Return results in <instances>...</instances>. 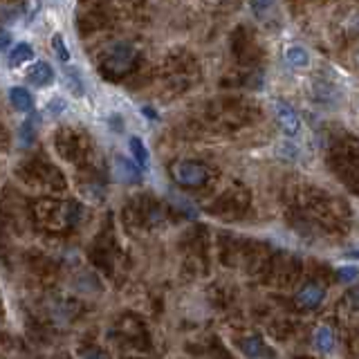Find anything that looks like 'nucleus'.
<instances>
[{"mask_svg":"<svg viewBox=\"0 0 359 359\" xmlns=\"http://www.w3.org/2000/svg\"><path fill=\"white\" fill-rule=\"evenodd\" d=\"M137 59H139V54L130 43H115L113 48L108 50V54L104 57V63H101L104 77L119 79L124 75H128V72L137 66Z\"/></svg>","mask_w":359,"mask_h":359,"instance_id":"f257e3e1","label":"nucleus"},{"mask_svg":"<svg viewBox=\"0 0 359 359\" xmlns=\"http://www.w3.org/2000/svg\"><path fill=\"white\" fill-rule=\"evenodd\" d=\"M171 175H173V182H177L184 188H200L209 182L211 171L206 168L202 162H193V159H184L177 162V164L171 168Z\"/></svg>","mask_w":359,"mask_h":359,"instance_id":"f03ea898","label":"nucleus"},{"mask_svg":"<svg viewBox=\"0 0 359 359\" xmlns=\"http://www.w3.org/2000/svg\"><path fill=\"white\" fill-rule=\"evenodd\" d=\"M272 108H274V119L278 124V128H281L287 137H296V135L301 133V119L294 108L287 101H281V99H276Z\"/></svg>","mask_w":359,"mask_h":359,"instance_id":"7ed1b4c3","label":"nucleus"},{"mask_svg":"<svg viewBox=\"0 0 359 359\" xmlns=\"http://www.w3.org/2000/svg\"><path fill=\"white\" fill-rule=\"evenodd\" d=\"M323 301H326V285H321L317 281L305 283L301 290L294 294L296 308L301 310H317Z\"/></svg>","mask_w":359,"mask_h":359,"instance_id":"20e7f679","label":"nucleus"},{"mask_svg":"<svg viewBox=\"0 0 359 359\" xmlns=\"http://www.w3.org/2000/svg\"><path fill=\"white\" fill-rule=\"evenodd\" d=\"M113 175L117 182H124V184H137L142 180V166L137 162H133L128 157H122L117 155L113 162Z\"/></svg>","mask_w":359,"mask_h":359,"instance_id":"39448f33","label":"nucleus"},{"mask_svg":"<svg viewBox=\"0 0 359 359\" xmlns=\"http://www.w3.org/2000/svg\"><path fill=\"white\" fill-rule=\"evenodd\" d=\"M27 81L34 86V88H45V86H52L54 84V70L50 63L45 61H36L34 66L27 72Z\"/></svg>","mask_w":359,"mask_h":359,"instance_id":"423d86ee","label":"nucleus"},{"mask_svg":"<svg viewBox=\"0 0 359 359\" xmlns=\"http://www.w3.org/2000/svg\"><path fill=\"white\" fill-rule=\"evenodd\" d=\"M240 350H242V355H247V357H274L276 355L274 350L265 344L260 335H251L247 339H242Z\"/></svg>","mask_w":359,"mask_h":359,"instance_id":"0eeeda50","label":"nucleus"},{"mask_svg":"<svg viewBox=\"0 0 359 359\" xmlns=\"http://www.w3.org/2000/svg\"><path fill=\"white\" fill-rule=\"evenodd\" d=\"M9 101H12V106L18 113H32L34 110V97L27 88L14 86L12 90H9Z\"/></svg>","mask_w":359,"mask_h":359,"instance_id":"6e6552de","label":"nucleus"},{"mask_svg":"<svg viewBox=\"0 0 359 359\" xmlns=\"http://www.w3.org/2000/svg\"><path fill=\"white\" fill-rule=\"evenodd\" d=\"M312 344L321 355H330L332 350H335V332H332L330 326H319L317 330H314Z\"/></svg>","mask_w":359,"mask_h":359,"instance_id":"1a4fd4ad","label":"nucleus"},{"mask_svg":"<svg viewBox=\"0 0 359 359\" xmlns=\"http://www.w3.org/2000/svg\"><path fill=\"white\" fill-rule=\"evenodd\" d=\"M285 63L294 70H303L310 66V52L301 48V45H292L285 50Z\"/></svg>","mask_w":359,"mask_h":359,"instance_id":"9d476101","label":"nucleus"},{"mask_svg":"<svg viewBox=\"0 0 359 359\" xmlns=\"http://www.w3.org/2000/svg\"><path fill=\"white\" fill-rule=\"evenodd\" d=\"M36 133H39V117L30 115V117H27V119L21 124V128H18V142H21L23 148L32 146L34 139H36Z\"/></svg>","mask_w":359,"mask_h":359,"instance_id":"9b49d317","label":"nucleus"},{"mask_svg":"<svg viewBox=\"0 0 359 359\" xmlns=\"http://www.w3.org/2000/svg\"><path fill=\"white\" fill-rule=\"evenodd\" d=\"M30 59H34L32 45H27V43H16L14 48L9 50V66H12V68L23 66V63L30 61Z\"/></svg>","mask_w":359,"mask_h":359,"instance_id":"f8f14e48","label":"nucleus"},{"mask_svg":"<svg viewBox=\"0 0 359 359\" xmlns=\"http://www.w3.org/2000/svg\"><path fill=\"white\" fill-rule=\"evenodd\" d=\"M128 146H130V153H133V157L135 162L142 166V168H148L151 164V155H148V148L144 146V142L139 137H130L128 139Z\"/></svg>","mask_w":359,"mask_h":359,"instance_id":"ddd939ff","label":"nucleus"},{"mask_svg":"<svg viewBox=\"0 0 359 359\" xmlns=\"http://www.w3.org/2000/svg\"><path fill=\"white\" fill-rule=\"evenodd\" d=\"M52 50L59 57V61H63V63L70 61V50H68V45H66V41H63L61 34H54L52 36Z\"/></svg>","mask_w":359,"mask_h":359,"instance_id":"4468645a","label":"nucleus"},{"mask_svg":"<svg viewBox=\"0 0 359 359\" xmlns=\"http://www.w3.org/2000/svg\"><path fill=\"white\" fill-rule=\"evenodd\" d=\"M68 88H70V93L75 95V97H81L86 93V88H84V81H81V77H79V72L72 68V70H68Z\"/></svg>","mask_w":359,"mask_h":359,"instance_id":"2eb2a0df","label":"nucleus"},{"mask_svg":"<svg viewBox=\"0 0 359 359\" xmlns=\"http://www.w3.org/2000/svg\"><path fill=\"white\" fill-rule=\"evenodd\" d=\"M249 5H251V9H254V14L258 18H265V16L272 14L276 0H249Z\"/></svg>","mask_w":359,"mask_h":359,"instance_id":"dca6fc26","label":"nucleus"},{"mask_svg":"<svg viewBox=\"0 0 359 359\" xmlns=\"http://www.w3.org/2000/svg\"><path fill=\"white\" fill-rule=\"evenodd\" d=\"M276 155L281 159H296L299 157V148L292 142H278L276 144Z\"/></svg>","mask_w":359,"mask_h":359,"instance_id":"f3484780","label":"nucleus"},{"mask_svg":"<svg viewBox=\"0 0 359 359\" xmlns=\"http://www.w3.org/2000/svg\"><path fill=\"white\" fill-rule=\"evenodd\" d=\"M337 276H339V281L350 283V281H355V278L359 276V269L357 267H339Z\"/></svg>","mask_w":359,"mask_h":359,"instance_id":"a211bd4d","label":"nucleus"},{"mask_svg":"<svg viewBox=\"0 0 359 359\" xmlns=\"http://www.w3.org/2000/svg\"><path fill=\"white\" fill-rule=\"evenodd\" d=\"M63 106H66V104H63V101H61V99H57V101H52V104H48V110H50V115H59Z\"/></svg>","mask_w":359,"mask_h":359,"instance_id":"6ab92c4d","label":"nucleus"},{"mask_svg":"<svg viewBox=\"0 0 359 359\" xmlns=\"http://www.w3.org/2000/svg\"><path fill=\"white\" fill-rule=\"evenodd\" d=\"M81 357H106V353L104 350H84Z\"/></svg>","mask_w":359,"mask_h":359,"instance_id":"aec40b11","label":"nucleus"},{"mask_svg":"<svg viewBox=\"0 0 359 359\" xmlns=\"http://www.w3.org/2000/svg\"><path fill=\"white\" fill-rule=\"evenodd\" d=\"M9 43H12V34H9V30L5 27V30H3V50L9 48Z\"/></svg>","mask_w":359,"mask_h":359,"instance_id":"412c9836","label":"nucleus"},{"mask_svg":"<svg viewBox=\"0 0 359 359\" xmlns=\"http://www.w3.org/2000/svg\"><path fill=\"white\" fill-rule=\"evenodd\" d=\"M348 256H353V258H359V251H353V254H348Z\"/></svg>","mask_w":359,"mask_h":359,"instance_id":"4be33fe9","label":"nucleus"}]
</instances>
